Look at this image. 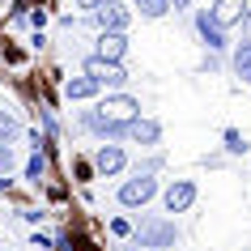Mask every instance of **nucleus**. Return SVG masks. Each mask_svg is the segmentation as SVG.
<instances>
[{"mask_svg":"<svg viewBox=\"0 0 251 251\" xmlns=\"http://www.w3.org/2000/svg\"><path fill=\"white\" fill-rule=\"evenodd\" d=\"M132 234H136V247H145V251H166V247H175V243H179V226L166 222V217H145Z\"/></svg>","mask_w":251,"mask_h":251,"instance_id":"nucleus-1","label":"nucleus"},{"mask_svg":"<svg viewBox=\"0 0 251 251\" xmlns=\"http://www.w3.org/2000/svg\"><path fill=\"white\" fill-rule=\"evenodd\" d=\"M153 196H158V179H153V175H132V179H124L119 192H115V200L124 209H141V204H149Z\"/></svg>","mask_w":251,"mask_h":251,"instance_id":"nucleus-2","label":"nucleus"},{"mask_svg":"<svg viewBox=\"0 0 251 251\" xmlns=\"http://www.w3.org/2000/svg\"><path fill=\"white\" fill-rule=\"evenodd\" d=\"M77 124L85 128V132L102 136V141H128V124H119V119H106L98 106H94V111H81Z\"/></svg>","mask_w":251,"mask_h":251,"instance_id":"nucleus-3","label":"nucleus"},{"mask_svg":"<svg viewBox=\"0 0 251 251\" xmlns=\"http://www.w3.org/2000/svg\"><path fill=\"white\" fill-rule=\"evenodd\" d=\"M85 73H90V77H98L102 85H111V90H124V85H128V73L119 68V60H102L98 51L85 60Z\"/></svg>","mask_w":251,"mask_h":251,"instance_id":"nucleus-4","label":"nucleus"},{"mask_svg":"<svg viewBox=\"0 0 251 251\" xmlns=\"http://www.w3.org/2000/svg\"><path fill=\"white\" fill-rule=\"evenodd\" d=\"M98 111H102L106 119H119V124H132V119L141 115V102H136V98H128V94H106L102 102H98Z\"/></svg>","mask_w":251,"mask_h":251,"instance_id":"nucleus-5","label":"nucleus"},{"mask_svg":"<svg viewBox=\"0 0 251 251\" xmlns=\"http://www.w3.org/2000/svg\"><path fill=\"white\" fill-rule=\"evenodd\" d=\"M162 204H166V213H187L196 204V183H192V179H175V183L162 192Z\"/></svg>","mask_w":251,"mask_h":251,"instance_id":"nucleus-6","label":"nucleus"},{"mask_svg":"<svg viewBox=\"0 0 251 251\" xmlns=\"http://www.w3.org/2000/svg\"><path fill=\"white\" fill-rule=\"evenodd\" d=\"M94 22H98V30H128L132 26V13H128L119 0H102V4L94 9Z\"/></svg>","mask_w":251,"mask_h":251,"instance_id":"nucleus-7","label":"nucleus"},{"mask_svg":"<svg viewBox=\"0 0 251 251\" xmlns=\"http://www.w3.org/2000/svg\"><path fill=\"white\" fill-rule=\"evenodd\" d=\"M196 30H200V39H204L209 51H222V47H226V26L213 17V9H200V13H196Z\"/></svg>","mask_w":251,"mask_h":251,"instance_id":"nucleus-8","label":"nucleus"},{"mask_svg":"<svg viewBox=\"0 0 251 251\" xmlns=\"http://www.w3.org/2000/svg\"><path fill=\"white\" fill-rule=\"evenodd\" d=\"M128 141H136V145H158V141H162V124H158V119L136 115L132 124H128Z\"/></svg>","mask_w":251,"mask_h":251,"instance_id":"nucleus-9","label":"nucleus"},{"mask_svg":"<svg viewBox=\"0 0 251 251\" xmlns=\"http://www.w3.org/2000/svg\"><path fill=\"white\" fill-rule=\"evenodd\" d=\"M124 51H128V34L124 30H102L98 34V55L102 60H124Z\"/></svg>","mask_w":251,"mask_h":251,"instance_id":"nucleus-10","label":"nucleus"},{"mask_svg":"<svg viewBox=\"0 0 251 251\" xmlns=\"http://www.w3.org/2000/svg\"><path fill=\"white\" fill-rule=\"evenodd\" d=\"M124 162H128V158H124V149H119V145H106V141H102V149L94 153L98 175H119V171H124Z\"/></svg>","mask_w":251,"mask_h":251,"instance_id":"nucleus-11","label":"nucleus"},{"mask_svg":"<svg viewBox=\"0 0 251 251\" xmlns=\"http://www.w3.org/2000/svg\"><path fill=\"white\" fill-rule=\"evenodd\" d=\"M98 90H102V81L90 77V73H85V77H68V81H64V94L73 98V102H81V98H94Z\"/></svg>","mask_w":251,"mask_h":251,"instance_id":"nucleus-12","label":"nucleus"},{"mask_svg":"<svg viewBox=\"0 0 251 251\" xmlns=\"http://www.w3.org/2000/svg\"><path fill=\"white\" fill-rule=\"evenodd\" d=\"M243 13H247V0H217V4H213V17H217L222 26H238Z\"/></svg>","mask_w":251,"mask_h":251,"instance_id":"nucleus-13","label":"nucleus"},{"mask_svg":"<svg viewBox=\"0 0 251 251\" xmlns=\"http://www.w3.org/2000/svg\"><path fill=\"white\" fill-rule=\"evenodd\" d=\"M230 64H234V73L251 85V39H243V43L234 47V60H230Z\"/></svg>","mask_w":251,"mask_h":251,"instance_id":"nucleus-14","label":"nucleus"},{"mask_svg":"<svg viewBox=\"0 0 251 251\" xmlns=\"http://www.w3.org/2000/svg\"><path fill=\"white\" fill-rule=\"evenodd\" d=\"M43 175H47V158L34 149V153H30V162H26V179H30V183H43Z\"/></svg>","mask_w":251,"mask_h":251,"instance_id":"nucleus-15","label":"nucleus"},{"mask_svg":"<svg viewBox=\"0 0 251 251\" xmlns=\"http://www.w3.org/2000/svg\"><path fill=\"white\" fill-rule=\"evenodd\" d=\"M136 9L145 17H162V13H171V0H132Z\"/></svg>","mask_w":251,"mask_h":251,"instance_id":"nucleus-16","label":"nucleus"},{"mask_svg":"<svg viewBox=\"0 0 251 251\" xmlns=\"http://www.w3.org/2000/svg\"><path fill=\"white\" fill-rule=\"evenodd\" d=\"M226 153H234V158H243V153H247V141H243L234 128H226Z\"/></svg>","mask_w":251,"mask_h":251,"instance_id":"nucleus-17","label":"nucleus"},{"mask_svg":"<svg viewBox=\"0 0 251 251\" xmlns=\"http://www.w3.org/2000/svg\"><path fill=\"white\" fill-rule=\"evenodd\" d=\"M17 132H22V128H17V119L9 115V111H0V141H13Z\"/></svg>","mask_w":251,"mask_h":251,"instance_id":"nucleus-18","label":"nucleus"},{"mask_svg":"<svg viewBox=\"0 0 251 251\" xmlns=\"http://www.w3.org/2000/svg\"><path fill=\"white\" fill-rule=\"evenodd\" d=\"M13 171V149H9V141H0V175Z\"/></svg>","mask_w":251,"mask_h":251,"instance_id":"nucleus-19","label":"nucleus"},{"mask_svg":"<svg viewBox=\"0 0 251 251\" xmlns=\"http://www.w3.org/2000/svg\"><path fill=\"white\" fill-rule=\"evenodd\" d=\"M162 166H166V162H162V158H145V162H141V166H136V175H158Z\"/></svg>","mask_w":251,"mask_h":251,"instance_id":"nucleus-20","label":"nucleus"},{"mask_svg":"<svg viewBox=\"0 0 251 251\" xmlns=\"http://www.w3.org/2000/svg\"><path fill=\"white\" fill-rule=\"evenodd\" d=\"M26 22H30L34 30H43V26H47V13H43V9H34V13H26Z\"/></svg>","mask_w":251,"mask_h":251,"instance_id":"nucleus-21","label":"nucleus"},{"mask_svg":"<svg viewBox=\"0 0 251 251\" xmlns=\"http://www.w3.org/2000/svg\"><path fill=\"white\" fill-rule=\"evenodd\" d=\"M111 234H132V222H124V217H115V222H111Z\"/></svg>","mask_w":251,"mask_h":251,"instance_id":"nucleus-22","label":"nucleus"},{"mask_svg":"<svg viewBox=\"0 0 251 251\" xmlns=\"http://www.w3.org/2000/svg\"><path fill=\"white\" fill-rule=\"evenodd\" d=\"M200 68H204V73H217V68H222V60H217V51H209V55H204V64H200Z\"/></svg>","mask_w":251,"mask_h":251,"instance_id":"nucleus-23","label":"nucleus"},{"mask_svg":"<svg viewBox=\"0 0 251 251\" xmlns=\"http://www.w3.org/2000/svg\"><path fill=\"white\" fill-rule=\"evenodd\" d=\"M98 4H102V0H77V9H85V13H94Z\"/></svg>","mask_w":251,"mask_h":251,"instance_id":"nucleus-24","label":"nucleus"},{"mask_svg":"<svg viewBox=\"0 0 251 251\" xmlns=\"http://www.w3.org/2000/svg\"><path fill=\"white\" fill-rule=\"evenodd\" d=\"M238 26H243V34H247V39H251V9H247V13H243V22H238Z\"/></svg>","mask_w":251,"mask_h":251,"instance_id":"nucleus-25","label":"nucleus"},{"mask_svg":"<svg viewBox=\"0 0 251 251\" xmlns=\"http://www.w3.org/2000/svg\"><path fill=\"white\" fill-rule=\"evenodd\" d=\"M192 4H196V0H171V9H175V13H179V9H192Z\"/></svg>","mask_w":251,"mask_h":251,"instance_id":"nucleus-26","label":"nucleus"},{"mask_svg":"<svg viewBox=\"0 0 251 251\" xmlns=\"http://www.w3.org/2000/svg\"><path fill=\"white\" fill-rule=\"evenodd\" d=\"M128 251H145V247H128Z\"/></svg>","mask_w":251,"mask_h":251,"instance_id":"nucleus-27","label":"nucleus"}]
</instances>
